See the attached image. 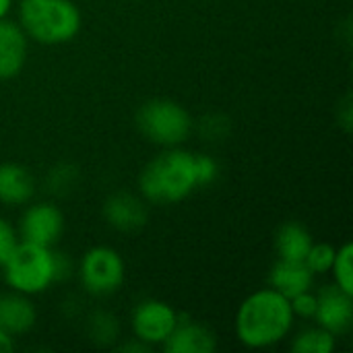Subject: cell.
<instances>
[{
  "mask_svg": "<svg viewBox=\"0 0 353 353\" xmlns=\"http://www.w3.org/2000/svg\"><path fill=\"white\" fill-rule=\"evenodd\" d=\"M294 325L290 300L277 290L250 294L238 308L236 335L250 350H265L279 343Z\"/></svg>",
  "mask_w": 353,
  "mask_h": 353,
  "instance_id": "obj_1",
  "label": "cell"
},
{
  "mask_svg": "<svg viewBox=\"0 0 353 353\" xmlns=\"http://www.w3.org/2000/svg\"><path fill=\"white\" fill-rule=\"evenodd\" d=\"M141 192L155 205L184 201L196 186V153L170 149L147 163L139 178Z\"/></svg>",
  "mask_w": 353,
  "mask_h": 353,
  "instance_id": "obj_2",
  "label": "cell"
},
{
  "mask_svg": "<svg viewBox=\"0 0 353 353\" xmlns=\"http://www.w3.org/2000/svg\"><path fill=\"white\" fill-rule=\"evenodd\" d=\"M21 29L46 46L70 41L81 29V12L70 0H21Z\"/></svg>",
  "mask_w": 353,
  "mask_h": 353,
  "instance_id": "obj_3",
  "label": "cell"
},
{
  "mask_svg": "<svg viewBox=\"0 0 353 353\" xmlns=\"http://www.w3.org/2000/svg\"><path fill=\"white\" fill-rule=\"evenodd\" d=\"M4 267V279L6 283L25 296L41 294L46 292L56 277V254L48 246L21 242L14 246L10 256L6 259Z\"/></svg>",
  "mask_w": 353,
  "mask_h": 353,
  "instance_id": "obj_4",
  "label": "cell"
},
{
  "mask_svg": "<svg viewBox=\"0 0 353 353\" xmlns=\"http://www.w3.org/2000/svg\"><path fill=\"white\" fill-rule=\"evenodd\" d=\"M141 132L163 147H176L186 141L192 120L188 112L170 99H151L147 101L137 116Z\"/></svg>",
  "mask_w": 353,
  "mask_h": 353,
  "instance_id": "obj_5",
  "label": "cell"
},
{
  "mask_svg": "<svg viewBox=\"0 0 353 353\" xmlns=\"http://www.w3.org/2000/svg\"><path fill=\"white\" fill-rule=\"evenodd\" d=\"M81 283L93 296H110L124 281V261L110 246H95L81 261Z\"/></svg>",
  "mask_w": 353,
  "mask_h": 353,
  "instance_id": "obj_6",
  "label": "cell"
},
{
  "mask_svg": "<svg viewBox=\"0 0 353 353\" xmlns=\"http://www.w3.org/2000/svg\"><path fill=\"white\" fill-rule=\"evenodd\" d=\"M178 312L159 300H145L132 312V331L147 345L163 343L178 325Z\"/></svg>",
  "mask_w": 353,
  "mask_h": 353,
  "instance_id": "obj_7",
  "label": "cell"
},
{
  "mask_svg": "<svg viewBox=\"0 0 353 353\" xmlns=\"http://www.w3.org/2000/svg\"><path fill=\"white\" fill-rule=\"evenodd\" d=\"M319 306H316V314L314 319L319 321V325L323 329H327L329 333L343 335L352 329L353 323V302L352 294L343 292L337 283L335 285H325L319 296Z\"/></svg>",
  "mask_w": 353,
  "mask_h": 353,
  "instance_id": "obj_8",
  "label": "cell"
},
{
  "mask_svg": "<svg viewBox=\"0 0 353 353\" xmlns=\"http://www.w3.org/2000/svg\"><path fill=\"white\" fill-rule=\"evenodd\" d=\"M62 230H64V217L60 209H56L50 203L29 207L21 219V236L25 242L31 244L50 248L60 240Z\"/></svg>",
  "mask_w": 353,
  "mask_h": 353,
  "instance_id": "obj_9",
  "label": "cell"
},
{
  "mask_svg": "<svg viewBox=\"0 0 353 353\" xmlns=\"http://www.w3.org/2000/svg\"><path fill=\"white\" fill-rule=\"evenodd\" d=\"M165 353H213L217 347L215 335L199 323L178 319V325L161 343Z\"/></svg>",
  "mask_w": 353,
  "mask_h": 353,
  "instance_id": "obj_10",
  "label": "cell"
},
{
  "mask_svg": "<svg viewBox=\"0 0 353 353\" xmlns=\"http://www.w3.org/2000/svg\"><path fill=\"white\" fill-rule=\"evenodd\" d=\"M27 58V35L21 25L0 21V81L17 77Z\"/></svg>",
  "mask_w": 353,
  "mask_h": 353,
  "instance_id": "obj_11",
  "label": "cell"
},
{
  "mask_svg": "<svg viewBox=\"0 0 353 353\" xmlns=\"http://www.w3.org/2000/svg\"><path fill=\"white\" fill-rule=\"evenodd\" d=\"M103 215H105V221L120 232L139 230L147 221L145 205L128 192H118L110 196L103 205Z\"/></svg>",
  "mask_w": 353,
  "mask_h": 353,
  "instance_id": "obj_12",
  "label": "cell"
},
{
  "mask_svg": "<svg viewBox=\"0 0 353 353\" xmlns=\"http://www.w3.org/2000/svg\"><path fill=\"white\" fill-rule=\"evenodd\" d=\"M35 306L25 294H0V329L4 333H27L35 325Z\"/></svg>",
  "mask_w": 353,
  "mask_h": 353,
  "instance_id": "obj_13",
  "label": "cell"
},
{
  "mask_svg": "<svg viewBox=\"0 0 353 353\" xmlns=\"http://www.w3.org/2000/svg\"><path fill=\"white\" fill-rule=\"evenodd\" d=\"M269 281H271L273 290H277L288 300H292L294 296H298L302 292H308L312 288L314 273L306 267L304 261H283V259H279V263L273 267V271L269 275Z\"/></svg>",
  "mask_w": 353,
  "mask_h": 353,
  "instance_id": "obj_14",
  "label": "cell"
},
{
  "mask_svg": "<svg viewBox=\"0 0 353 353\" xmlns=\"http://www.w3.org/2000/svg\"><path fill=\"white\" fill-rule=\"evenodd\" d=\"M33 196V178L19 163L0 165V203L23 205Z\"/></svg>",
  "mask_w": 353,
  "mask_h": 353,
  "instance_id": "obj_15",
  "label": "cell"
},
{
  "mask_svg": "<svg viewBox=\"0 0 353 353\" xmlns=\"http://www.w3.org/2000/svg\"><path fill=\"white\" fill-rule=\"evenodd\" d=\"M312 246L310 232L296 221H288L279 228L275 236V248L283 261H304Z\"/></svg>",
  "mask_w": 353,
  "mask_h": 353,
  "instance_id": "obj_16",
  "label": "cell"
},
{
  "mask_svg": "<svg viewBox=\"0 0 353 353\" xmlns=\"http://www.w3.org/2000/svg\"><path fill=\"white\" fill-rule=\"evenodd\" d=\"M335 350V335L327 329H306L298 333V337L292 341L294 353H331Z\"/></svg>",
  "mask_w": 353,
  "mask_h": 353,
  "instance_id": "obj_17",
  "label": "cell"
},
{
  "mask_svg": "<svg viewBox=\"0 0 353 353\" xmlns=\"http://www.w3.org/2000/svg\"><path fill=\"white\" fill-rule=\"evenodd\" d=\"M353 246L352 244H343L337 252H335V261H333V275H335V283L353 296Z\"/></svg>",
  "mask_w": 353,
  "mask_h": 353,
  "instance_id": "obj_18",
  "label": "cell"
},
{
  "mask_svg": "<svg viewBox=\"0 0 353 353\" xmlns=\"http://www.w3.org/2000/svg\"><path fill=\"white\" fill-rule=\"evenodd\" d=\"M335 248L331 246V244H325V242H321V244H312L310 246V250H308V254H306V259H304V263H306V267L316 275V273H327V271H331V267H333V261H335Z\"/></svg>",
  "mask_w": 353,
  "mask_h": 353,
  "instance_id": "obj_19",
  "label": "cell"
},
{
  "mask_svg": "<svg viewBox=\"0 0 353 353\" xmlns=\"http://www.w3.org/2000/svg\"><path fill=\"white\" fill-rule=\"evenodd\" d=\"M116 319L108 312H97L91 319V335L97 343H110L116 337Z\"/></svg>",
  "mask_w": 353,
  "mask_h": 353,
  "instance_id": "obj_20",
  "label": "cell"
},
{
  "mask_svg": "<svg viewBox=\"0 0 353 353\" xmlns=\"http://www.w3.org/2000/svg\"><path fill=\"white\" fill-rule=\"evenodd\" d=\"M290 306H292V312L294 316H302V319H314L316 314V306H319V300L314 294L308 292H302L298 296H294L290 300Z\"/></svg>",
  "mask_w": 353,
  "mask_h": 353,
  "instance_id": "obj_21",
  "label": "cell"
},
{
  "mask_svg": "<svg viewBox=\"0 0 353 353\" xmlns=\"http://www.w3.org/2000/svg\"><path fill=\"white\" fill-rule=\"evenodd\" d=\"M17 244L19 242H17V234H14L12 225L0 217V267L6 263V259L10 256V252L14 250Z\"/></svg>",
  "mask_w": 353,
  "mask_h": 353,
  "instance_id": "obj_22",
  "label": "cell"
},
{
  "mask_svg": "<svg viewBox=\"0 0 353 353\" xmlns=\"http://www.w3.org/2000/svg\"><path fill=\"white\" fill-rule=\"evenodd\" d=\"M217 163L209 155H196V178L199 186H209L217 178Z\"/></svg>",
  "mask_w": 353,
  "mask_h": 353,
  "instance_id": "obj_23",
  "label": "cell"
},
{
  "mask_svg": "<svg viewBox=\"0 0 353 353\" xmlns=\"http://www.w3.org/2000/svg\"><path fill=\"white\" fill-rule=\"evenodd\" d=\"M14 350V341H12V335L4 333L0 329V353H10Z\"/></svg>",
  "mask_w": 353,
  "mask_h": 353,
  "instance_id": "obj_24",
  "label": "cell"
},
{
  "mask_svg": "<svg viewBox=\"0 0 353 353\" xmlns=\"http://www.w3.org/2000/svg\"><path fill=\"white\" fill-rule=\"evenodd\" d=\"M10 4H12V0H0V21L6 19V12L10 10Z\"/></svg>",
  "mask_w": 353,
  "mask_h": 353,
  "instance_id": "obj_25",
  "label": "cell"
}]
</instances>
